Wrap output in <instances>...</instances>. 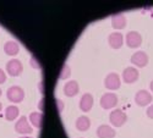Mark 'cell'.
I'll return each mask as SVG.
<instances>
[{
    "mask_svg": "<svg viewBox=\"0 0 153 138\" xmlns=\"http://www.w3.org/2000/svg\"><path fill=\"white\" fill-rule=\"evenodd\" d=\"M6 97L11 103H21L25 99V91L20 86H11L6 92Z\"/></svg>",
    "mask_w": 153,
    "mask_h": 138,
    "instance_id": "obj_1",
    "label": "cell"
},
{
    "mask_svg": "<svg viewBox=\"0 0 153 138\" xmlns=\"http://www.w3.org/2000/svg\"><path fill=\"white\" fill-rule=\"evenodd\" d=\"M99 104H100V106L103 108L104 110L113 109L114 106L118 104V95H117L115 93H111V92L104 93L103 95L100 97Z\"/></svg>",
    "mask_w": 153,
    "mask_h": 138,
    "instance_id": "obj_2",
    "label": "cell"
},
{
    "mask_svg": "<svg viewBox=\"0 0 153 138\" xmlns=\"http://www.w3.org/2000/svg\"><path fill=\"white\" fill-rule=\"evenodd\" d=\"M109 120L114 127H121L126 122V114L121 109H114L109 115Z\"/></svg>",
    "mask_w": 153,
    "mask_h": 138,
    "instance_id": "obj_3",
    "label": "cell"
},
{
    "mask_svg": "<svg viewBox=\"0 0 153 138\" xmlns=\"http://www.w3.org/2000/svg\"><path fill=\"white\" fill-rule=\"evenodd\" d=\"M104 86L109 91L119 89L120 86H121V80L119 77V75L115 72H110L109 75H107V77L104 78Z\"/></svg>",
    "mask_w": 153,
    "mask_h": 138,
    "instance_id": "obj_4",
    "label": "cell"
},
{
    "mask_svg": "<svg viewBox=\"0 0 153 138\" xmlns=\"http://www.w3.org/2000/svg\"><path fill=\"white\" fill-rule=\"evenodd\" d=\"M23 71V65L22 62L17 59H11L7 61L6 64V72L12 77H16V76H20Z\"/></svg>",
    "mask_w": 153,
    "mask_h": 138,
    "instance_id": "obj_5",
    "label": "cell"
},
{
    "mask_svg": "<svg viewBox=\"0 0 153 138\" xmlns=\"http://www.w3.org/2000/svg\"><path fill=\"white\" fill-rule=\"evenodd\" d=\"M15 131L17 133H20V134H30V133L33 132V128L30 125L27 117L26 116H21L17 120L16 125H15Z\"/></svg>",
    "mask_w": 153,
    "mask_h": 138,
    "instance_id": "obj_6",
    "label": "cell"
},
{
    "mask_svg": "<svg viewBox=\"0 0 153 138\" xmlns=\"http://www.w3.org/2000/svg\"><path fill=\"white\" fill-rule=\"evenodd\" d=\"M126 44L129 48H138L142 44V35L136 31H131L126 34Z\"/></svg>",
    "mask_w": 153,
    "mask_h": 138,
    "instance_id": "obj_7",
    "label": "cell"
},
{
    "mask_svg": "<svg viewBox=\"0 0 153 138\" xmlns=\"http://www.w3.org/2000/svg\"><path fill=\"white\" fill-rule=\"evenodd\" d=\"M135 102L137 105L140 106H146L148 105L151 102H152V95L149 92L145 91V89H141V91H138L135 95Z\"/></svg>",
    "mask_w": 153,
    "mask_h": 138,
    "instance_id": "obj_8",
    "label": "cell"
},
{
    "mask_svg": "<svg viewBox=\"0 0 153 138\" xmlns=\"http://www.w3.org/2000/svg\"><path fill=\"white\" fill-rule=\"evenodd\" d=\"M108 42H109V45L110 48L113 49H120L123 46V43H124V37L120 32H113L109 34L108 37Z\"/></svg>",
    "mask_w": 153,
    "mask_h": 138,
    "instance_id": "obj_9",
    "label": "cell"
},
{
    "mask_svg": "<svg viewBox=\"0 0 153 138\" xmlns=\"http://www.w3.org/2000/svg\"><path fill=\"white\" fill-rule=\"evenodd\" d=\"M131 62L134 65L138 66V67H143L147 65L148 62V56L145 52H141V50H138V52L134 53L132 56H131Z\"/></svg>",
    "mask_w": 153,
    "mask_h": 138,
    "instance_id": "obj_10",
    "label": "cell"
},
{
    "mask_svg": "<svg viewBox=\"0 0 153 138\" xmlns=\"http://www.w3.org/2000/svg\"><path fill=\"white\" fill-rule=\"evenodd\" d=\"M123 80L125 83H134L138 80V71L135 67H126L123 71Z\"/></svg>",
    "mask_w": 153,
    "mask_h": 138,
    "instance_id": "obj_11",
    "label": "cell"
},
{
    "mask_svg": "<svg viewBox=\"0 0 153 138\" xmlns=\"http://www.w3.org/2000/svg\"><path fill=\"white\" fill-rule=\"evenodd\" d=\"M79 91H80L79 83L76 82V81H74V80L66 82L65 86H64V94H65L66 97H69V98L75 97L76 94L79 93Z\"/></svg>",
    "mask_w": 153,
    "mask_h": 138,
    "instance_id": "obj_12",
    "label": "cell"
},
{
    "mask_svg": "<svg viewBox=\"0 0 153 138\" xmlns=\"http://www.w3.org/2000/svg\"><path fill=\"white\" fill-rule=\"evenodd\" d=\"M93 106V97L90 93H85L80 99V109L83 112H88Z\"/></svg>",
    "mask_w": 153,
    "mask_h": 138,
    "instance_id": "obj_13",
    "label": "cell"
},
{
    "mask_svg": "<svg viewBox=\"0 0 153 138\" xmlns=\"http://www.w3.org/2000/svg\"><path fill=\"white\" fill-rule=\"evenodd\" d=\"M115 130L111 128L108 125H100L97 128V136L98 138H114L115 137Z\"/></svg>",
    "mask_w": 153,
    "mask_h": 138,
    "instance_id": "obj_14",
    "label": "cell"
},
{
    "mask_svg": "<svg viewBox=\"0 0 153 138\" xmlns=\"http://www.w3.org/2000/svg\"><path fill=\"white\" fill-rule=\"evenodd\" d=\"M20 52V45L15 41H7L4 44V53L9 56H15Z\"/></svg>",
    "mask_w": 153,
    "mask_h": 138,
    "instance_id": "obj_15",
    "label": "cell"
},
{
    "mask_svg": "<svg viewBox=\"0 0 153 138\" xmlns=\"http://www.w3.org/2000/svg\"><path fill=\"white\" fill-rule=\"evenodd\" d=\"M111 26L114 30H123L126 26V18L123 14H117L111 16Z\"/></svg>",
    "mask_w": 153,
    "mask_h": 138,
    "instance_id": "obj_16",
    "label": "cell"
},
{
    "mask_svg": "<svg viewBox=\"0 0 153 138\" xmlns=\"http://www.w3.org/2000/svg\"><path fill=\"white\" fill-rule=\"evenodd\" d=\"M75 126L77 128V131L80 132H85L87 131L88 128L91 127V120L88 119L87 116H80L75 122Z\"/></svg>",
    "mask_w": 153,
    "mask_h": 138,
    "instance_id": "obj_17",
    "label": "cell"
},
{
    "mask_svg": "<svg viewBox=\"0 0 153 138\" xmlns=\"http://www.w3.org/2000/svg\"><path fill=\"white\" fill-rule=\"evenodd\" d=\"M20 115V109L16 105H10L5 109V119L7 121H14Z\"/></svg>",
    "mask_w": 153,
    "mask_h": 138,
    "instance_id": "obj_18",
    "label": "cell"
},
{
    "mask_svg": "<svg viewBox=\"0 0 153 138\" xmlns=\"http://www.w3.org/2000/svg\"><path fill=\"white\" fill-rule=\"evenodd\" d=\"M28 119H30L31 123L33 125L34 127H37V128H39L42 126V123H43V115H42V112L33 111V112H31V114H30Z\"/></svg>",
    "mask_w": 153,
    "mask_h": 138,
    "instance_id": "obj_19",
    "label": "cell"
},
{
    "mask_svg": "<svg viewBox=\"0 0 153 138\" xmlns=\"http://www.w3.org/2000/svg\"><path fill=\"white\" fill-rule=\"evenodd\" d=\"M70 75H71V70H70L69 65L65 64V65L62 66V69H61V72H60L59 78H60V80H66V78L70 77Z\"/></svg>",
    "mask_w": 153,
    "mask_h": 138,
    "instance_id": "obj_20",
    "label": "cell"
},
{
    "mask_svg": "<svg viewBox=\"0 0 153 138\" xmlns=\"http://www.w3.org/2000/svg\"><path fill=\"white\" fill-rule=\"evenodd\" d=\"M5 81H6V73L4 72V70L0 69V84L5 83Z\"/></svg>",
    "mask_w": 153,
    "mask_h": 138,
    "instance_id": "obj_21",
    "label": "cell"
},
{
    "mask_svg": "<svg viewBox=\"0 0 153 138\" xmlns=\"http://www.w3.org/2000/svg\"><path fill=\"white\" fill-rule=\"evenodd\" d=\"M147 116L149 119H153V105H151L148 109H147Z\"/></svg>",
    "mask_w": 153,
    "mask_h": 138,
    "instance_id": "obj_22",
    "label": "cell"
},
{
    "mask_svg": "<svg viewBox=\"0 0 153 138\" xmlns=\"http://www.w3.org/2000/svg\"><path fill=\"white\" fill-rule=\"evenodd\" d=\"M151 91H152V92H153V81H152V82H151Z\"/></svg>",
    "mask_w": 153,
    "mask_h": 138,
    "instance_id": "obj_23",
    "label": "cell"
},
{
    "mask_svg": "<svg viewBox=\"0 0 153 138\" xmlns=\"http://www.w3.org/2000/svg\"><path fill=\"white\" fill-rule=\"evenodd\" d=\"M20 138H32V137H26V136H22V137H20Z\"/></svg>",
    "mask_w": 153,
    "mask_h": 138,
    "instance_id": "obj_24",
    "label": "cell"
},
{
    "mask_svg": "<svg viewBox=\"0 0 153 138\" xmlns=\"http://www.w3.org/2000/svg\"><path fill=\"white\" fill-rule=\"evenodd\" d=\"M1 109H3V104L0 103V111H1Z\"/></svg>",
    "mask_w": 153,
    "mask_h": 138,
    "instance_id": "obj_25",
    "label": "cell"
},
{
    "mask_svg": "<svg viewBox=\"0 0 153 138\" xmlns=\"http://www.w3.org/2000/svg\"><path fill=\"white\" fill-rule=\"evenodd\" d=\"M1 94H3V91H1V88H0V97H1Z\"/></svg>",
    "mask_w": 153,
    "mask_h": 138,
    "instance_id": "obj_26",
    "label": "cell"
}]
</instances>
